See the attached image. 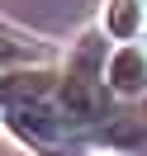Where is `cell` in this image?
Here are the masks:
<instances>
[{"mask_svg": "<svg viewBox=\"0 0 147 156\" xmlns=\"http://www.w3.org/2000/svg\"><path fill=\"white\" fill-rule=\"evenodd\" d=\"M105 38H109L105 29L81 33V38L71 43L62 71H57V104H62V114L71 118L76 133L109 123V99H114V90H109V80H105V62H109Z\"/></svg>", "mask_w": 147, "mask_h": 156, "instance_id": "obj_1", "label": "cell"}, {"mask_svg": "<svg viewBox=\"0 0 147 156\" xmlns=\"http://www.w3.org/2000/svg\"><path fill=\"white\" fill-rule=\"evenodd\" d=\"M5 128L38 156H62L71 147V133H76L57 104V90H33V95L10 99L5 104Z\"/></svg>", "mask_w": 147, "mask_h": 156, "instance_id": "obj_2", "label": "cell"}, {"mask_svg": "<svg viewBox=\"0 0 147 156\" xmlns=\"http://www.w3.org/2000/svg\"><path fill=\"white\" fill-rule=\"evenodd\" d=\"M114 99H147V43H114L105 62Z\"/></svg>", "mask_w": 147, "mask_h": 156, "instance_id": "obj_3", "label": "cell"}, {"mask_svg": "<svg viewBox=\"0 0 147 156\" xmlns=\"http://www.w3.org/2000/svg\"><path fill=\"white\" fill-rule=\"evenodd\" d=\"M38 62H52V48L43 38H33V33L0 19V76L14 71V66H38Z\"/></svg>", "mask_w": 147, "mask_h": 156, "instance_id": "obj_4", "label": "cell"}, {"mask_svg": "<svg viewBox=\"0 0 147 156\" xmlns=\"http://www.w3.org/2000/svg\"><path fill=\"white\" fill-rule=\"evenodd\" d=\"M100 29H105L114 43H138L147 33V0H105Z\"/></svg>", "mask_w": 147, "mask_h": 156, "instance_id": "obj_5", "label": "cell"}, {"mask_svg": "<svg viewBox=\"0 0 147 156\" xmlns=\"http://www.w3.org/2000/svg\"><path fill=\"white\" fill-rule=\"evenodd\" d=\"M0 123H5V104H0Z\"/></svg>", "mask_w": 147, "mask_h": 156, "instance_id": "obj_6", "label": "cell"}]
</instances>
